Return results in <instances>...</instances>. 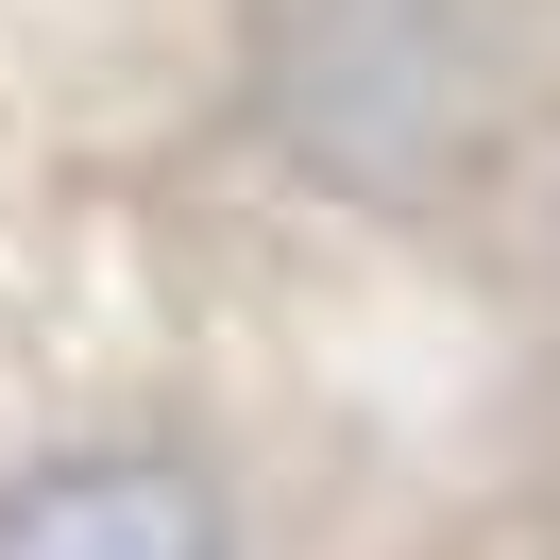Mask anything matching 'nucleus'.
Wrapping results in <instances>:
<instances>
[{
    "label": "nucleus",
    "mask_w": 560,
    "mask_h": 560,
    "mask_svg": "<svg viewBox=\"0 0 560 560\" xmlns=\"http://www.w3.org/2000/svg\"><path fill=\"white\" fill-rule=\"evenodd\" d=\"M340 255L0 171V560H357Z\"/></svg>",
    "instance_id": "obj_1"
},
{
    "label": "nucleus",
    "mask_w": 560,
    "mask_h": 560,
    "mask_svg": "<svg viewBox=\"0 0 560 560\" xmlns=\"http://www.w3.org/2000/svg\"><path fill=\"white\" fill-rule=\"evenodd\" d=\"M544 272H560V205H544Z\"/></svg>",
    "instance_id": "obj_2"
}]
</instances>
